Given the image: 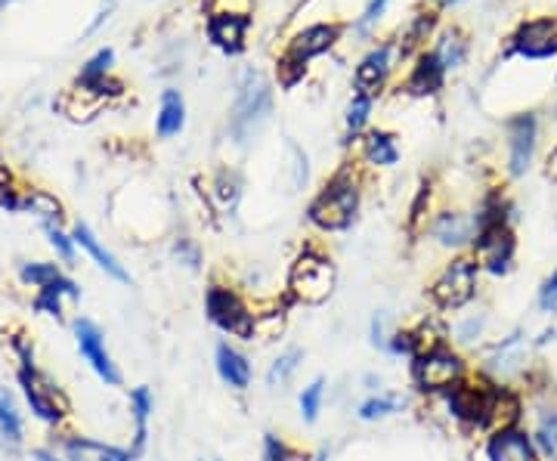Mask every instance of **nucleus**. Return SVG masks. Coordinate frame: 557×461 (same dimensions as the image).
Wrapping results in <instances>:
<instances>
[{"label":"nucleus","instance_id":"nucleus-1","mask_svg":"<svg viewBox=\"0 0 557 461\" xmlns=\"http://www.w3.org/2000/svg\"><path fill=\"white\" fill-rule=\"evenodd\" d=\"M359 199H362V189H359L357 171L347 164L319 189L317 199L310 201L307 221L313 223L319 233H347L357 221Z\"/></svg>","mask_w":557,"mask_h":461},{"label":"nucleus","instance_id":"nucleus-2","mask_svg":"<svg viewBox=\"0 0 557 461\" xmlns=\"http://www.w3.org/2000/svg\"><path fill=\"white\" fill-rule=\"evenodd\" d=\"M480 279L483 273L478 261L471 258V251L453 254L428 285V301L434 303L440 313H461L478 301Z\"/></svg>","mask_w":557,"mask_h":461},{"label":"nucleus","instance_id":"nucleus-3","mask_svg":"<svg viewBox=\"0 0 557 461\" xmlns=\"http://www.w3.org/2000/svg\"><path fill=\"white\" fill-rule=\"evenodd\" d=\"M338 288V266L319 248H304L295 263L288 266V288L285 298L304 307L325 303Z\"/></svg>","mask_w":557,"mask_h":461},{"label":"nucleus","instance_id":"nucleus-4","mask_svg":"<svg viewBox=\"0 0 557 461\" xmlns=\"http://www.w3.org/2000/svg\"><path fill=\"white\" fill-rule=\"evenodd\" d=\"M471 372H474V362L468 360V353L456 350L453 344L449 347H440L434 353H421V357L409 362L412 390L421 394L424 400L446 394L449 387H456L465 378H471Z\"/></svg>","mask_w":557,"mask_h":461},{"label":"nucleus","instance_id":"nucleus-5","mask_svg":"<svg viewBox=\"0 0 557 461\" xmlns=\"http://www.w3.org/2000/svg\"><path fill=\"white\" fill-rule=\"evenodd\" d=\"M16 382H20L22 397L28 402L32 415H35L40 424L60 427V424L69 419L72 402H69V397H65V390H62L60 384L53 382V378L40 369L38 362H32V365H16Z\"/></svg>","mask_w":557,"mask_h":461},{"label":"nucleus","instance_id":"nucleus-6","mask_svg":"<svg viewBox=\"0 0 557 461\" xmlns=\"http://www.w3.org/2000/svg\"><path fill=\"white\" fill-rule=\"evenodd\" d=\"M273 105V87L255 68H245L236 84V100H233V115H230V134L236 142H245L258 130L263 119L270 115Z\"/></svg>","mask_w":557,"mask_h":461},{"label":"nucleus","instance_id":"nucleus-7","mask_svg":"<svg viewBox=\"0 0 557 461\" xmlns=\"http://www.w3.org/2000/svg\"><path fill=\"white\" fill-rule=\"evenodd\" d=\"M205 316L223 335L248 341L251 322H255V310H251V301L242 295L239 288H233L226 282H211L205 288Z\"/></svg>","mask_w":557,"mask_h":461},{"label":"nucleus","instance_id":"nucleus-8","mask_svg":"<svg viewBox=\"0 0 557 461\" xmlns=\"http://www.w3.org/2000/svg\"><path fill=\"white\" fill-rule=\"evenodd\" d=\"M471 258L478 261L483 276L505 279L515 270V261H518V236H515V226L511 223L483 226L478 233V239H474V245H471Z\"/></svg>","mask_w":557,"mask_h":461},{"label":"nucleus","instance_id":"nucleus-9","mask_svg":"<svg viewBox=\"0 0 557 461\" xmlns=\"http://www.w3.org/2000/svg\"><path fill=\"white\" fill-rule=\"evenodd\" d=\"M341 35V25H310V28H304L300 35H295L292 40V47H288V53L278 60V78L285 87H292V84H298V78L304 75V68H307V62L319 57V53H325Z\"/></svg>","mask_w":557,"mask_h":461},{"label":"nucleus","instance_id":"nucleus-10","mask_svg":"<svg viewBox=\"0 0 557 461\" xmlns=\"http://www.w3.org/2000/svg\"><path fill=\"white\" fill-rule=\"evenodd\" d=\"M72 332H75V344H78L81 360L94 369V375H97L106 387H121V384H124V375H121L119 362H115L109 344H106V335H102L100 325L94 320L78 316V320L72 322Z\"/></svg>","mask_w":557,"mask_h":461},{"label":"nucleus","instance_id":"nucleus-11","mask_svg":"<svg viewBox=\"0 0 557 461\" xmlns=\"http://www.w3.org/2000/svg\"><path fill=\"white\" fill-rule=\"evenodd\" d=\"M505 146H508V155H505V171L508 177H523L533 161H536L539 149V119L533 112H520L515 119H508L505 124Z\"/></svg>","mask_w":557,"mask_h":461},{"label":"nucleus","instance_id":"nucleus-12","mask_svg":"<svg viewBox=\"0 0 557 461\" xmlns=\"http://www.w3.org/2000/svg\"><path fill=\"white\" fill-rule=\"evenodd\" d=\"M424 236L434 245H440V248L453 251V254L471 251V245L478 239V217L468 214V211L443 208V211H434L431 223L424 226Z\"/></svg>","mask_w":557,"mask_h":461},{"label":"nucleus","instance_id":"nucleus-13","mask_svg":"<svg viewBox=\"0 0 557 461\" xmlns=\"http://www.w3.org/2000/svg\"><path fill=\"white\" fill-rule=\"evenodd\" d=\"M508 50L520 60L542 62L557 57V20L539 16V20L520 22L515 35L508 38Z\"/></svg>","mask_w":557,"mask_h":461},{"label":"nucleus","instance_id":"nucleus-14","mask_svg":"<svg viewBox=\"0 0 557 461\" xmlns=\"http://www.w3.org/2000/svg\"><path fill=\"white\" fill-rule=\"evenodd\" d=\"M527 424V394L515 384H493L486 412H483V437L493 431H508Z\"/></svg>","mask_w":557,"mask_h":461},{"label":"nucleus","instance_id":"nucleus-15","mask_svg":"<svg viewBox=\"0 0 557 461\" xmlns=\"http://www.w3.org/2000/svg\"><path fill=\"white\" fill-rule=\"evenodd\" d=\"M527 431L533 437L539 461H557V402L552 394H539L533 400H527Z\"/></svg>","mask_w":557,"mask_h":461},{"label":"nucleus","instance_id":"nucleus-16","mask_svg":"<svg viewBox=\"0 0 557 461\" xmlns=\"http://www.w3.org/2000/svg\"><path fill=\"white\" fill-rule=\"evenodd\" d=\"M478 449L486 461H539L527 424L508 427V431H493V434L480 437Z\"/></svg>","mask_w":557,"mask_h":461},{"label":"nucleus","instance_id":"nucleus-17","mask_svg":"<svg viewBox=\"0 0 557 461\" xmlns=\"http://www.w3.org/2000/svg\"><path fill=\"white\" fill-rule=\"evenodd\" d=\"M65 461H137V456L131 452V446H115V443L90 440L81 434H65L57 443Z\"/></svg>","mask_w":557,"mask_h":461},{"label":"nucleus","instance_id":"nucleus-18","mask_svg":"<svg viewBox=\"0 0 557 461\" xmlns=\"http://www.w3.org/2000/svg\"><path fill=\"white\" fill-rule=\"evenodd\" d=\"M214 369H218V378L230 390L236 394H245L251 382H255V365L248 360V353H242L236 344L220 341L218 350H214Z\"/></svg>","mask_w":557,"mask_h":461},{"label":"nucleus","instance_id":"nucleus-19","mask_svg":"<svg viewBox=\"0 0 557 461\" xmlns=\"http://www.w3.org/2000/svg\"><path fill=\"white\" fill-rule=\"evenodd\" d=\"M288 298L278 301V298H270V301L251 303L255 310V322H251V335L248 341L251 344H270L278 341L288 328Z\"/></svg>","mask_w":557,"mask_h":461},{"label":"nucleus","instance_id":"nucleus-20","mask_svg":"<svg viewBox=\"0 0 557 461\" xmlns=\"http://www.w3.org/2000/svg\"><path fill=\"white\" fill-rule=\"evenodd\" d=\"M72 239H75V245H78L81 251H84L90 261L100 266L109 279L121 282V285H127V282H131V273L124 270V263H121L119 258H115V254H112V251L97 239V233H94L87 223H75V226H72Z\"/></svg>","mask_w":557,"mask_h":461},{"label":"nucleus","instance_id":"nucleus-21","mask_svg":"<svg viewBox=\"0 0 557 461\" xmlns=\"http://www.w3.org/2000/svg\"><path fill=\"white\" fill-rule=\"evenodd\" d=\"M251 20L245 13H214L208 22V38L223 53H242Z\"/></svg>","mask_w":557,"mask_h":461},{"label":"nucleus","instance_id":"nucleus-22","mask_svg":"<svg viewBox=\"0 0 557 461\" xmlns=\"http://www.w3.org/2000/svg\"><path fill=\"white\" fill-rule=\"evenodd\" d=\"M127 409H131V422H134V440H131V452L143 456L146 446H149V422H152V412H156V397H152V387L149 384H137L127 397Z\"/></svg>","mask_w":557,"mask_h":461},{"label":"nucleus","instance_id":"nucleus-23","mask_svg":"<svg viewBox=\"0 0 557 461\" xmlns=\"http://www.w3.org/2000/svg\"><path fill=\"white\" fill-rule=\"evenodd\" d=\"M25 446V424H22V412L16 397L0 387V449L7 456H20Z\"/></svg>","mask_w":557,"mask_h":461},{"label":"nucleus","instance_id":"nucleus-24","mask_svg":"<svg viewBox=\"0 0 557 461\" xmlns=\"http://www.w3.org/2000/svg\"><path fill=\"white\" fill-rule=\"evenodd\" d=\"M65 301H81V288H78V282L69 279V276L62 273L57 282H50V285L38 288V295H35L32 307H35V313H40V316L62 320V313H65Z\"/></svg>","mask_w":557,"mask_h":461},{"label":"nucleus","instance_id":"nucleus-25","mask_svg":"<svg viewBox=\"0 0 557 461\" xmlns=\"http://www.w3.org/2000/svg\"><path fill=\"white\" fill-rule=\"evenodd\" d=\"M443 80H446V68L440 65L437 53L431 50V53H421L412 65V72L406 78V90L412 97H434L443 90Z\"/></svg>","mask_w":557,"mask_h":461},{"label":"nucleus","instance_id":"nucleus-26","mask_svg":"<svg viewBox=\"0 0 557 461\" xmlns=\"http://www.w3.org/2000/svg\"><path fill=\"white\" fill-rule=\"evenodd\" d=\"M409 409V397L403 390H379V394H369L366 400L357 406V419L366 424H379L394 419L399 412Z\"/></svg>","mask_w":557,"mask_h":461},{"label":"nucleus","instance_id":"nucleus-27","mask_svg":"<svg viewBox=\"0 0 557 461\" xmlns=\"http://www.w3.org/2000/svg\"><path fill=\"white\" fill-rule=\"evenodd\" d=\"M486 325H490V313L486 310H461L458 313V320L449 325V344L461 350V353H468V350H474L480 341H483V335H486Z\"/></svg>","mask_w":557,"mask_h":461},{"label":"nucleus","instance_id":"nucleus-28","mask_svg":"<svg viewBox=\"0 0 557 461\" xmlns=\"http://www.w3.org/2000/svg\"><path fill=\"white\" fill-rule=\"evenodd\" d=\"M387 72H391V47H375L366 60L359 62L357 90L375 97L381 90V84L387 80Z\"/></svg>","mask_w":557,"mask_h":461},{"label":"nucleus","instance_id":"nucleus-29","mask_svg":"<svg viewBox=\"0 0 557 461\" xmlns=\"http://www.w3.org/2000/svg\"><path fill=\"white\" fill-rule=\"evenodd\" d=\"M409 335L416 344V357L434 353L440 347H449V325L440 316H421L416 325H409Z\"/></svg>","mask_w":557,"mask_h":461},{"label":"nucleus","instance_id":"nucleus-30","mask_svg":"<svg viewBox=\"0 0 557 461\" xmlns=\"http://www.w3.org/2000/svg\"><path fill=\"white\" fill-rule=\"evenodd\" d=\"M183 127H186V102H183L177 90H164L159 115H156V134L161 140H171V137H177Z\"/></svg>","mask_w":557,"mask_h":461},{"label":"nucleus","instance_id":"nucleus-31","mask_svg":"<svg viewBox=\"0 0 557 461\" xmlns=\"http://www.w3.org/2000/svg\"><path fill=\"white\" fill-rule=\"evenodd\" d=\"M362 159L375 167H394L399 161V146L394 134L387 130H369L362 140Z\"/></svg>","mask_w":557,"mask_h":461},{"label":"nucleus","instance_id":"nucleus-32","mask_svg":"<svg viewBox=\"0 0 557 461\" xmlns=\"http://www.w3.org/2000/svg\"><path fill=\"white\" fill-rule=\"evenodd\" d=\"M300 362H304V350H300V347H288V350H282L276 360L270 362V369H267V384H270L273 390L285 387V384L298 375Z\"/></svg>","mask_w":557,"mask_h":461},{"label":"nucleus","instance_id":"nucleus-33","mask_svg":"<svg viewBox=\"0 0 557 461\" xmlns=\"http://www.w3.org/2000/svg\"><path fill=\"white\" fill-rule=\"evenodd\" d=\"M325 387H329L325 378H313L310 384H304V390L298 394L300 422L304 424L319 422V412H322V406H325Z\"/></svg>","mask_w":557,"mask_h":461},{"label":"nucleus","instance_id":"nucleus-34","mask_svg":"<svg viewBox=\"0 0 557 461\" xmlns=\"http://www.w3.org/2000/svg\"><path fill=\"white\" fill-rule=\"evenodd\" d=\"M434 53H437L440 65H443L446 72H453V68H458V65L465 62V57H468V40L461 38V32L453 28V32H446V35L440 38Z\"/></svg>","mask_w":557,"mask_h":461},{"label":"nucleus","instance_id":"nucleus-35","mask_svg":"<svg viewBox=\"0 0 557 461\" xmlns=\"http://www.w3.org/2000/svg\"><path fill=\"white\" fill-rule=\"evenodd\" d=\"M62 276L60 263H50V261H25L20 266V282L22 285H28V288H44V285H50V282H57Z\"/></svg>","mask_w":557,"mask_h":461},{"label":"nucleus","instance_id":"nucleus-36","mask_svg":"<svg viewBox=\"0 0 557 461\" xmlns=\"http://www.w3.org/2000/svg\"><path fill=\"white\" fill-rule=\"evenodd\" d=\"M22 208H25V211H32V214H38L44 223H60L62 217L60 201L53 199L50 192H40V189L28 192V196L22 199Z\"/></svg>","mask_w":557,"mask_h":461},{"label":"nucleus","instance_id":"nucleus-37","mask_svg":"<svg viewBox=\"0 0 557 461\" xmlns=\"http://www.w3.org/2000/svg\"><path fill=\"white\" fill-rule=\"evenodd\" d=\"M372 102H375L372 94H362V90L354 94V102L347 109V137H359L362 134V127L369 124V115H372Z\"/></svg>","mask_w":557,"mask_h":461},{"label":"nucleus","instance_id":"nucleus-38","mask_svg":"<svg viewBox=\"0 0 557 461\" xmlns=\"http://www.w3.org/2000/svg\"><path fill=\"white\" fill-rule=\"evenodd\" d=\"M44 233H47V241H50V248L57 251V258L65 263L75 261V251H78V245L72 239V233H62L60 223H44Z\"/></svg>","mask_w":557,"mask_h":461},{"label":"nucleus","instance_id":"nucleus-39","mask_svg":"<svg viewBox=\"0 0 557 461\" xmlns=\"http://www.w3.org/2000/svg\"><path fill=\"white\" fill-rule=\"evenodd\" d=\"M171 254H174V261H177L180 266H186V270H201V248L196 239L177 236L174 245H171Z\"/></svg>","mask_w":557,"mask_h":461},{"label":"nucleus","instance_id":"nucleus-40","mask_svg":"<svg viewBox=\"0 0 557 461\" xmlns=\"http://www.w3.org/2000/svg\"><path fill=\"white\" fill-rule=\"evenodd\" d=\"M112 62H115V53H112V50H100L94 60L81 68L78 80H84V84H97V80H106L109 78V68H112Z\"/></svg>","mask_w":557,"mask_h":461},{"label":"nucleus","instance_id":"nucleus-41","mask_svg":"<svg viewBox=\"0 0 557 461\" xmlns=\"http://www.w3.org/2000/svg\"><path fill=\"white\" fill-rule=\"evenodd\" d=\"M536 307L545 313V316L557 313V266L548 273V276H545V279L539 282Z\"/></svg>","mask_w":557,"mask_h":461},{"label":"nucleus","instance_id":"nucleus-42","mask_svg":"<svg viewBox=\"0 0 557 461\" xmlns=\"http://www.w3.org/2000/svg\"><path fill=\"white\" fill-rule=\"evenodd\" d=\"M292 452V443L278 434H263V443H260V461H285Z\"/></svg>","mask_w":557,"mask_h":461},{"label":"nucleus","instance_id":"nucleus-43","mask_svg":"<svg viewBox=\"0 0 557 461\" xmlns=\"http://www.w3.org/2000/svg\"><path fill=\"white\" fill-rule=\"evenodd\" d=\"M387 335H391V328H387V316L384 313H375L372 316V325H369V338H372V347L381 350L384 341H387Z\"/></svg>","mask_w":557,"mask_h":461},{"label":"nucleus","instance_id":"nucleus-44","mask_svg":"<svg viewBox=\"0 0 557 461\" xmlns=\"http://www.w3.org/2000/svg\"><path fill=\"white\" fill-rule=\"evenodd\" d=\"M387 3H391V0H372V3L366 7L362 20H359V28H369V25H375V22L381 20V13L387 10Z\"/></svg>","mask_w":557,"mask_h":461},{"label":"nucleus","instance_id":"nucleus-45","mask_svg":"<svg viewBox=\"0 0 557 461\" xmlns=\"http://www.w3.org/2000/svg\"><path fill=\"white\" fill-rule=\"evenodd\" d=\"M0 208H7V211H22V199L10 189V186H3V183H0Z\"/></svg>","mask_w":557,"mask_h":461},{"label":"nucleus","instance_id":"nucleus-46","mask_svg":"<svg viewBox=\"0 0 557 461\" xmlns=\"http://www.w3.org/2000/svg\"><path fill=\"white\" fill-rule=\"evenodd\" d=\"M32 461H65L57 446H38V449H32Z\"/></svg>","mask_w":557,"mask_h":461},{"label":"nucleus","instance_id":"nucleus-47","mask_svg":"<svg viewBox=\"0 0 557 461\" xmlns=\"http://www.w3.org/2000/svg\"><path fill=\"white\" fill-rule=\"evenodd\" d=\"M285 461H313V456H310L307 449H300V446H292V452H288V459Z\"/></svg>","mask_w":557,"mask_h":461},{"label":"nucleus","instance_id":"nucleus-48","mask_svg":"<svg viewBox=\"0 0 557 461\" xmlns=\"http://www.w3.org/2000/svg\"><path fill=\"white\" fill-rule=\"evenodd\" d=\"M313 461H329V449H322V452H317V456H313Z\"/></svg>","mask_w":557,"mask_h":461},{"label":"nucleus","instance_id":"nucleus-49","mask_svg":"<svg viewBox=\"0 0 557 461\" xmlns=\"http://www.w3.org/2000/svg\"><path fill=\"white\" fill-rule=\"evenodd\" d=\"M440 7H449V3H458V0H437Z\"/></svg>","mask_w":557,"mask_h":461},{"label":"nucleus","instance_id":"nucleus-50","mask_svg":"<svg viewBox=\"0 0 557 461\" xmlns=\"http://www.w3.org/2000/svg\"><path fill=\"white\" fill-rule=\"evenodd\" d=\"M7 3H10V0H0V7H7Z\"/></svg>","mask_w":557,"mask_h":461},{"label":"nucleus","instance_id":"nucleus-51","mask_svg":"<svg viewBox=\"0 0 557 461\" xmlns=\"http://www.w3.org/2000/svg\"><path fill=\"white\" fill-rule=\"evenodd\" d=\"M214 461H223V459H214Z\"/></svg>","mask_w":557,"mask_h":461}]
</instances>
